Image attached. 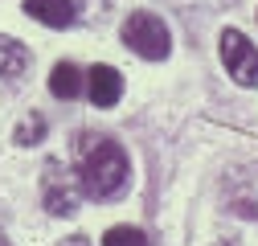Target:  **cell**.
Instances as JSON below:
<instances>
[{"mask_svg":"<svg viewBox=\"0 0 258 246\" xmlns=\"http://www.w3.org/2000/svg\"><path fill=\"white\" fill-rule=\"evenodd\" d=\"M123 41L144 61H164L172 53V33H168V25L156 13H132L123 21Z\"/></svg>","mask_w":258,"mask_h":246,"instance_id":"3","label":"cell"},{"mask_svg":"<svg viewBox=\"0 0 258 246\" xmlns=\"http://www.w3.org/2000/svg\"><path fill=\"white\" fill-rule=\"evenodd\" d=\"M0 246H9V238H5V234H0Z\"/></svg>","mask_w":258,"mask_h":246,"instance_id":"13","label":"cell"},{"mask_svg":"<svg viewBox=\"0 0 258 246\" xmlns=\"http://www.w3.org/2000/svg\"><path fill=\"white\" fill-rule=\"evenodd\" d=\"M103 246H148V234L136 230V226H111Z\"/></svg>","mask_w":258,"mask_h":246,"instance_id":"11","label":"cell"},{"mask_svg":"<svg viewBox=\"0 0 258 246\" xmlns=\"http://www.w3.org/2000/svg\"><path fill=\"white\" fill-rule=\"evenodd\" d=\"M86 95L94 107H115L123 99V74L115 66H94L86 74Z\"/></svg>","mask_w":258,"mask_h":246,"instance_id":"6","label":"cell"},{"mask_svg":"<svg viewBox=\"0 0 258 246\" xmlns=\"http://www.w3.org/2000/svg\"><path fill=\"white\" fill-rule=\"evenodd\" d=\"M25 13L33 21H41V25H49V29H66L78 17L74 0H25Z\"/></svg>","mask_w":258,"mask_h":246,"instance_id":"7","label":"cell"},{"mask_svg":"<svg viewBox=\"0 0 258 246\" xmlns=\"http://www.w3.org/2000/svg\"><path fill=\"white\" fill-rule=\"evenodd\" d=\"M41 136H45V115H25L21 128H17V144L33 148V144H41Z\"/></svg>","mask_w":258,"mask_h":246,"instance_id":"10","label":"cell"},{"mask_svg":"<svg viewBox=\"0 0 258 246\" xmlns=\"http://www.w3.org/2000/svg\"><path fill=\"white\" fill-rule=\"evenodd\" d=\"M217 246H221V242H217Z\"/></svg>","mask_w":258,"mask_h":246,"instance_id":"14","label":"cell"},{"mask_svg":"<svg viewBox=\"0 0 258 246\" xmlns=\"http://www.w3.org/2000/svg\"><path fill=\"white\" fill-rule=\"evenodd\" d=\"M57 246H90V238L86 234H70L66 242H57Z\"/></svg>","mask_w":258,"mask_h":246,"instance_id":"12","label":"cell"},{"mask_svg":"<svg viewBox=\"0 0 258 246\" xmlns=\"http://www.w3.org/2000/svg\"><path fill=\"white\" fill-rule=\"evenodd\" d=\"M221 61L225 70H230V78L238 86H254L258 82V49L246 33H238V29H225L221 33Z\"/></svg>","mask_w":258,"mask_h":246,"instance_id":"5","label":"cell"},{"mask_svg":"<svg viewBox=\"0 0 258 246\" xmlns=\"http://www.w3.org/2000/svg\"><path fill=\"white\" fill-rule=\"evenodd\" d=\"M74 176H78V189L94 201H111L127 189V176H132V164H127V152L119 140L111 136H94L82 132L74 140Z\"/></svg>","mask_w":258,"mask_h":246,"instance_id":"1","label":"cell"},{"mask_svg":"<svg viewBox=\"0 0 258 246\" xmlns=\"http://www.w3.org/2000/svg\"><path fill=\"white\" fill-rule=\"evenodd\" d=\"M221 193V246H258V164L234 168Z\"/></svg>","mask_w":258,"mask_h":246,"instance_id":"2","label":"cell"},{"mask_svg":"<svg viewBox=\"0 0 258 246\" xmlns=\"http://www.w3.org/2000/svg\"><path fill=\"white\" fill-rule=\"evenodd\" d=\"M29 61H33V53H29L25 41L0 37V78H21V74L29 70Z\"/></svg>","mask_w":258,"mask_h":246,"instance_id":"8","label":"cell"},{"mask_svg":"<svg viewBox=\"0 0 258 246\" xmlns=\"http://www.w3.org/2000/svg\"><path fill=\"white\" fill-rule=\"evenodd\" d=\"M78 197H82V189H78L74 168L61 164V160H45V168H41V201H45V209L57 213V218H70L78 209Z\"/></svg>","mask_w":258,"mask_h":246,"instance_id":"4","label":"cell"},{"mask_svg":"<svg viewBox=\"0 0 258 246\" xmlns=\"http://www.w3.org/2000/svg\"><path fill=\"white\" fill-rule=\"evenodd\" d=\"M49 95L53 99H78L82 95V70L74 61H57L49 74Z\"/></svg>","mask_w":258,"mask_h":246,"instance_id":"9","label":"cell"}]
</instances>
